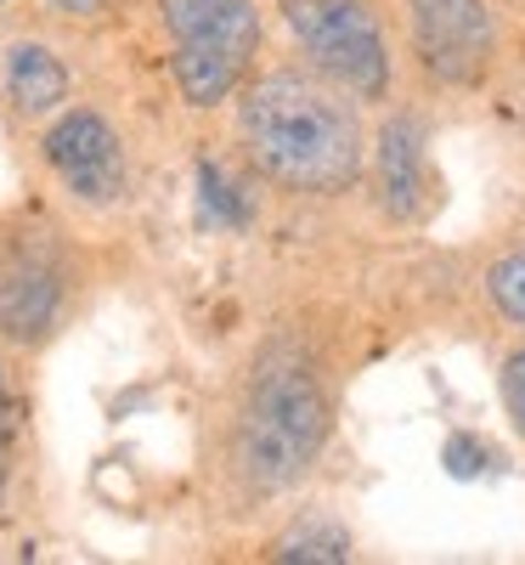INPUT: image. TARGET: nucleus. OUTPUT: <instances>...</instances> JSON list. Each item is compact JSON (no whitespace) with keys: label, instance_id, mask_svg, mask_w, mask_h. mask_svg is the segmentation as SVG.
<instances>
[{"label":"nucleus","instance_id":"f257e3e1","mask_svg":"<svg viewBox=\"0 0 525 565\" xmlns=\"http://www.w3.org/2000/svg\"><path fill=\"white\" fill-rule=\"evenodd\" d=\"M237 148L289 193H345L367 159L362 103L306 63H282L237 85Z\"/></svg>","mask_w":525,"mask_h":565},{"label":"nucleus","instance_id":"f03ea898","mask_svg":"<svg viewBox=\"0 0 525 565\" xmlns=\"http://www.w3.org/2000/svg\"><path fill=\"white\" fill-rule=\"evenodd\" d=\"M322 441H328V396L317 391L311 373L294 362L260 367L232 430L237 476L255 492H282L317 463Z\"/></svg>","mask_w":525,"mask_h":565},{"label":"nucleus","instance_id":"7ed1b4c3","mask_svg":"<svg viewBox=\"0 0 525 565\" xmlns=\"http://www.w3.org/2000/svg\"><path fill=\"white\" fill-rule=\"evenodd\" d=\"M277 23L311 74L356 103H385L396 85L390 18L378 0H271Z\"/></svg>","mask_w":525,"mask_h":565},{"label":"nucleus","instance_id":"20e7f679","mask_svg":"<svg viewBox=\"0 0 525 565\" xmlns=\"http://www.w3.org/2000/svg\"><path fill=\"white\" fill-rule=\"evenodd\" d=\"M74 311V260L45 232L0 238V340L12 351H40L63 334Z\"/></svg>","mask_w":525,"mask_h":565},{"label":"nucleus","instance_id":"39448f33","mask_svg":"<svg viewBox=\"0 0 525 565\" xmlns=\"http://www.w3.org/2000/svg\"><path fill=\"white\" fill-rule=\"evenodd\" d=\"M40 164L85 210H119L130 199V148L119 125L90 103H68L45 119Z\"/></svg>","mask_w":525,"mask_h":565},{"label":"nucleus","instance_id":"423d86ee","mask_svg":"<svg viewBox=\"0 0 525 565\" xmlns=\"http://www.w3.org/2000/svg\"><path fill=\"white\" fill-rule=\"evenodd\" d=\"M413 57L441 85H481L497 52V18L486 0H396Z\"/></svg>","mask_w":525,"mask_h":565},{"label":"nucleus","instance_id":"0eeeda50","mask_svg":"<svg viewBox=\"0 0 525 565\" xmlns=\"http://www.w3.org/2000/svg\"><path fill=\"white\" fill-rule=\"evenodd\" d=\"M362 170L373 175L378 204L396 221H418L429 210V199H436V175H429V153H424V125L413 114H390L367 136Z\"/></svg>","mask_w":525,"mask_h":565},{"label":"nucleus","instance_id":"6e6552de","mask_svg":"<svg viewBox=\"0 0 525 565\" xmlns=\"http://www.w3.org/2000/svg\"><path fill=\"white\" fill-rule=\"evenodd\" d=\"M159 29L181 52H215L255 68L260 57V0H159Z\"/></svg>","mask_w":525,"mask_h":565},{"label":"nucleus","instance_id":"1a4fd4ad","mask_svg":"<svg viewBox=\"0 0 525 565\" xmlns=\"http://www.w3.org/2000/svg\"><path fill=\"white\" fill-rule=\"evenodd\" d=\"M0 103H7L23 125H45L57 108L74 103V74L57 45L34 34H18L0 45Z\"/></svg>","mask_w":525,"mask_h":565},{"label":"nucleus","instance_id":"9d476101","mask_svg":"<svg viewBox=\"0 0 525 565\" xmlns=\"http://www.w3.org/2000/svg\"><path fill=\"white\" fill-rule=\"evenodd\" d=\"M277 559H351V532H340V526H328V521H306V526H294L289 537H277V548H271Z\"/></svg>","mask_w":525,"mask_h":565},{"label":"nucleus","instance_id":"9b49d317","mask_svg":"<svg viewBox=\"0 0 525 565\" xmlns=\"http://www.w3.org/2000/svg\"><path fill=\"white\" fill-rule=\"evenodd\" d=\"M486 295H492V306H497L503 322L525 328V249L503 255V260L486 271Z\"/></svg>","mask_w":525,"mask_h":565},{"label":"nucleus","instance_id":"f8f14e48","mask_svg":"<svg viewBox=\"0 0 525 565\" xmlns=\"http://www.w3.org/2000/svg\"><path fill=\"white\" fill-rule=\"evenodd\" d=\"M497 391H503V413H508V424L525 436V345H514V351L503 356Z\"/></svg>","mask_w":525,"mask_h":565},{"label":"nucleus","instance_id":"ddd939ff","mask_svg":"<svg viewBox=\"0 0 525 565\" xmlns=\"http://www.w3.org/2000/svg\"><path fill=\"white\" fill-rule=\"evenodd\" d=\"M199 181H204V210H215V215H221V221H232V226L244 221V199H237V186H232L215 164H204V170H199Z\"/></svg>","mask_w":525,"mask_h":565},{"label":"nucleus","instance_id":"4468645a","mask_svg":"<svg viewBox=\"0 0 525 565\" xmlns=\"http://www.w3.org/2000/svg\"><path fill=\"white\" fill-rule=\"evenodd\" d=\"M52 18H68V23H97L108 12V0H40Z\"/></svg>","mask_w":525,"mask_h":565},{"label":"nucleus","instance_id":"2eb2a0df","mask_svg":"<svg viewBox=\"0 0 525 565\" xmlns=\"http://www.w3.org/2000/svg\"><path fill=\"white\" fill-rule=\"evenodd\" d=\"M474 452H486V447H474L469 436H452L447 441V469H452V476H474V469H481V463H474Z\"/></svg>","mask_w":525,"mask_h":565},{"label":"nucleus","instance_id":"dca6fc26","mask_svg":"<svg viewBox=\"0 0 525 565\" xmlns=\"http://www.w3.org/2000/svg\"><path fill=\"white\" fill-rule=\"evenodd\" d=\"M12 430V380H7V362H0V441Z\"/></svg>","mask_w":525,"mask_h":565},{"label":"nucleus","instance_id":"f3484780","mask_svg":"<svg viewBox=\"0 0 525 565\" xmlns=\"http://www.w3.org/2000/svg\"><path fill=\"white\" fill-rule=\"evenodd\" d=\"M7 481H12V458H7V441H0V498H7Z\"/></svg>","mask_w":525,"mask_h":565},{"label":"nucleus","instance_id":"a211bd4d","mask_svg":"<svg viewBox=\"0 0 525 565\" xmlns=\"http://www.w3.org/2000/svg\"><path fill=\"white\" fill-rule=\"evenodd\" d=\"M0 7H12V0H0Z\"/></svg>","mask_w":525,"mask_h":565}]
</instances>
